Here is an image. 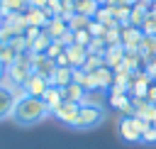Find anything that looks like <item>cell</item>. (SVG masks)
Listing matches in <instances>:
<instances>
[{
    "label": "cell",
    "instance_id": "1f68e13d",
    "mask_svg": "<svg viewBox=\"0 0 156 149\" xmlns=\"http://www.w3.org/2000/svg\"><path fill=\"white\" fill-rule=\"evenodd\" d=\"M90 32L88 29H78V32H73V44H80V46H88L90 44Z\"/></svg>",
    "mask_w": 156,
    "mask_h": 149
},
{
    "label": "cell",
    "instance_id": "d6986e66",
    "mask_svg": "<svg viewBox=\"0 0 156 149\" xmlns=\"http://www.w3.org/2000/svg\"><path fill=\"white\" fill-rule=\"evenodd\" d=\"M93 20H98V22H100V24H105L107 29H110V27H119V24H117V20H115V7H110V5H100Z\"/></svg>",
    "mask_w": 156,
    "mask_h": 149
},
{
    "label": "cell",
    "instance_id": "74e56055",
    "mask_svg": "<svg viewBox=\"0 0 156 149\" xmlns=\"http://www.w3.org/2000/svg\"><path fill=\"white\" fill-rule=\"evenodd\" d=\"M141 142H149V144H154V142H156V125H151V127L141 134Z\"/></svg>",
    "mask_w": 156,
    "mask_h": 149
},
{
    "label": "cell",
    "instance_id": "7402d4cb",
    "mask_svg": "<svg viewBox=\"0 0 156 149\" xmlns=\"http://www.w3.org/2000/svg\"><path fill=\"white\" fill-rule=\"evenodd\" d=\"M139 51H141V56H144V64H149L151 59H156V37L144 34V39H141V44H139Z\"/></svg>",
    "mask_w": 156,
    "mask_h": 149
},
{
    "label": "cell",
    "instance_id": "6da1fadb",
    "mask_svg": "<svg viewBox=\"0 0 156 149\" xmlns=\"http://www.w3.org/2000/svg\"><path fill=\"white\" fill-rule=\"evenodd\" d=\"M46 115H51V112L46 110L44 100H41V98L24 95V93H22V95H17V100H15V107H12V112H10V117H12L17 125H24V127L41 122Z\"/></svg>",
    "mask_w": 156,
    "mask_h": 149
},
{
    "label": "cell",
    "instance_id": "9a60e30c",
    "mask_svg": "<svg viewBox=\"0 0 156 149\" xmlns=\"http://www.w3.org/2000/svg\"><path fill=\"white\" fill-rule=\"evenodd\" d=\"M102 59H105V66H110L112 71L124 61V46L122 44H112V46H107L105 49V54H102Z\"/></svg>",
    "mask_w": 156,
    "mask_h": 149
},
{
    "label": "cell",
    "instance_id": "cb8c5ba5",
    "mask_svg": "<svg viewBox=\"0 0 156 149\" xmlns=\"http://www.w3.org/2000/svg\"><path fill=\"white\" fill-rule=\"evenodd\" d=\"M17 56H20V54L12 49V44H10V42H0V64H2L5 68H7Z\"/></svg>",
    "mask_w": 156,
    "mask_h": 149
},
{
    "label": "cell",
    "instance_id": "30bf717a",
    "mask_svg": "<svg viewBox=\"0 0 156 149\" xmlns=\"http://www.w3.org/2000/svg\"><path fill=\"white\" fill-rule=\"evenodd\" d=\"M107 103L110 107L119 110L122 115H134V105H132V95L129 93H107Z\"/></svg>",
    "mask_w": 156,
    "mask_h": 149
},
{
    "label": "cell",
    "instance_id": "b9f144b4",
    "mask_svg": "<svg viewBox=\"0 0 156 149\" xmlns=\"http://www.w3.org/2000/svg\"><path fill=\"white\" fill-rule=\"evenodd\" d=\"M46 2L49 0H27V5H32V7H46Z\"/></svg>",
    "mask_w": 156,
    "mask_h": 149
},
{
    "label": "cell",
    "instance_id": "d4e9b609",
    "mask_svg": "<svg viewBox=\"0 0 156 149\" xmlns=\"http://www.w3.org/2000/svg\"><path fill=\"white\" fill-rule=\"evenodd\" d=\"M146 15H149V10H146V7H141V5H132V12H129V24L141 29V24H144Z\"/></svg>",
    "mask_w": 156,
    "mask_h": 149
},
{
    "label": "cell",
    "instance_id": "d590c367",
    "mask_svg": "<svg viewBox=\"0 0 156 149\" xmlns=\"http://www.w3.org/2000/svg\"><path fill=\"white\" fill-rule=\"evenodd\" d=\"M46 12L51 17H61V0H49L46 2Z\"/></svg>",
    "mask_w": 156,
    "mask_h": 149
},
{
    "label": "cell",
    "instance_id": "f6af8a7d",
    "mask_svg": "<svg viewBox=\"0 0 156 149\" xmlns=\"http://www.w3.org/2000/svg\"><path fill=\"white\" fill-rule=\"evenodd\" d=\"M117 5H127V7H132V5H136V0H117Z\"/></svg>",
    "mask_w": 156,
    "mask_h": 149
},
{
    "label": "cell",
    "instance_id": "ee69618b",
    "mask_svg": "<svg viewBox=\"0 0 156 149\" xmlns=\"http://www.w3.org/2000/svg\"><path fill=\"white\" fill-rule=\"evenodd\" d=\"M136 5H141V7H146V10H149V7L154 5V0H136Z\"/></svg>",
    "mask_w": 156,
    "mask_h": 149
},
{
    "label": "cell",
    "instance_id": "3957f363",
    "mask_svg": "<svg viewBox=\"0 0 156 149\" xmlns=\"http://www.w3.org/2000/svg\"><path fill=\"white\" fill-rule=\"evenodd\" d=\"M27 29L24 12H12L5 20H0V42H12L15 37H22Z\"/></svg>",
    "mask_w": 156,
    "mask_h": 149
},
{
    "label": "cell",
    "instance_id": "d6a6232c",
    "mask_svg": "<svg viewBox=\"0 0 156 149\" xmlns=\"http://www.w3.org/2000/svg\"><path fill=\"white\" fill-rule=\"evenodd\" d=\"M10 44H12V49H15L17 54H27V51H29V42L24 39V34H22V37H15Z\"/></svg>",
    "mask_w": 156,
    "mask_h": 149
},
{
    "label": "cell",
    "instance_id": "5bb4252c",
    "mask_svg": "<svg viewBox=\"0 0 156 149\" xmlns=\"http://www.w3.org/2000/svg\"><path fill=\"white\" fill-rule=\"evenodd\" d=\"M66 56H68L71 68H80L85 64V59H88V49L80 46V44H68L66 46Z\"/></svg>",
    "mask_w": 156,
    "mask_h": 149
},
{
    "label": "cell",
    "instance_id": "8fae6325",
    "mask_svg": "<svg viewBox=\"0 0 156 149\" xmlns=\"http://www.w3.org/2000/svg\"><path fill=\"white\" fill-rule=\"evenodd\" d=\"M44 32L49 34L51 42H61V37H63L66 32H71V29H68V20H63V17H51V20L46 22Z\"/></svg>",
    "mask_w": 156,
    "mask_h": 149
},
{
    "label": "cell",
    "instance_id": "836d02e7",
    "mask_svg": "<svg viewBox=\"0 0 156 149\" xmlns=\"http://www.w3.org/2000/svg\"><path fill=\"white\" fill-rule=\"evenodd\" d=\"M88 32H90V37H105L107 27H105V24H100L98 20H90V24H88Z\"/></svg>",
    "mask_w": 156,
    "mask_h": 149
},
{
    "label": "cell",
    "instance_id": "9c48e42d",
    "mask_svg": "<svg viewBox=\"0 0 156 149\" xmlns=\"http://www.w3.org/2000/svg\"><path fill=\"white\" fill-rule=\"evenodd\" d=\"M24 20H27V27H39V29H44L46 22L51 20V15L46 12V7H32V5H27Z\"/></svg>",
    "mask_w": 156,
    "mask_h": 149
},
{
    "label": "cell",
    "instance_id": "83f0119b",
    "mask_svg": "<svg viewBox=\"0 0 156 149\" xmlns=\"http://www.w3.org/2000/svg\"><path fill=\"white\" fill-rule=\"evenodd\" d=\"M88 24H90V17H85V15H73L71 20H68V29L71 32H78V29H88Z\"/></svg>",
    "mask_w": 156,
    "mask_h": 149
},
{
    "label": "cell",
    "instance_id": "60d3db41",
    "mask_svg": "<svg viewBox=\"0 0 156 149\" xmlns=\"http://www.w3.org/2000/svg\"><path fill=\"white\" fill-rule=\"evenodd\" d=\"M144 68H146V71H149V76H151V78L156 81V59H151V61H149V64H146Z\"/></svg>",
    "mask_w": 156,
    "mask_h": 149
},
{
    "label": "cell",
    "instance_id": "e575fe53",
    "mask_svg": "<svg viewBox=\"0 0 156 149\" xmlns=\"http://www.w3.org/2000/svg\"><path fill=\"white\" fill-rule=\"evenodd\" d=\"M63 49H66V46H63L61 42H51V44H49V49H46V56H49V59H56Z\"/></svg>",
    "mask_w": 156,
    "mask_h": 149
},
{
    "label": "cell",
    "instance_id": "8d00e7d4",
    "mask_svg": "<svg viewBox=\"0 0 156 149\" xmlns=\"http://www.w3.org/2000/svg\"><path fill=\"white\" fill-rule=\"evenodd\" d=\"M39 34H41V29H39V27H27V29H24V39H27L29 44H32Z\"/></svg>",
    "mask_w": 156,
    "mask_h": 149
},
{
    "label": "cell",
    "instance_id": "4dcf8cb0",
    "mask_svg": "<svg viewBox=\"0 0 156 149\" xmlns=\"http://www.w3.org/2000/svg\"><path fill=\"white\" fill-rule=\"evenodd\" d=\"M85 49H88V54H105L107 44H105V39H102V37H93V39H90V44H88Z\"/></svg>",
    "mask_w": 156,
    "mask_h": 149
},
{
    "label": "cell",
    "instance_id": "bcb514c9",
    "mask_svg": "<svg viewBox=\"0 0 156 149\" xmlns=\"http://www.w3.org/2000/svg\"><path fill=\"white\" fill-rule=\"evenodd\" d=\"M107 2H110V0H98V5H107Z\"/></svg>",
    "mask_w": 156,
    "mask_h": 149
},
{
    "label": "cell",
    "instance_id": "7a4b0ae2",
    "mask_svg": "<svg viewBox=\"0 0 156 149\" xmlns=\"http://www.w3.org/2000/svg\"><path fill=\"white\" fill-rule=\"evenodd\" d=\"M102 120H105V107H102L100 103L85 100V103L80 105V112H78V120H76L73 127H78V129H90V127H98Z\"/></svg>",
    "mask_w": 156,
    "mask_h": 149
},
{
    "label": "cell",
    "instance_id": "ab89813d",
    "mask_svg": "<svg viewBox=\"0 0 156 149\" xmlns=\"http://www.w3.org/2000/svg\"><path fill=\"white\" fill-rule=\"evenodd\" d=\"M146 100H149V103H156V81L149 85V90H146Z\"/></svg>",
    "mask_w": 156,
    "mask_h": 149
},
{
    "label": "cell",
    "instance_id": "ffe728a7",
    "mask_svg": "<svg viewBox=\"0 0 156 149\" xmlns=\"http://www.w3.org/2000/svg\"><path fill=\"white\" fill-rule=\"evenodd\" d=\"M41 100H44V105H46V110L49 112H54L61 103H63V95H61V88H56V85H49V90L41 95Z\"/></svg>",
    "mask_w": 156,
    "mask_h": 149
},
{
    "label": "cell",
    "instance_id": "e0dca14e",
    "mask_svg": "<svg viewBox=\"0 0 156 149\" xmlns=\"http://www.w3.org/2000/svg\"><path fill=\"white\" fill-rule=\"evenodd\" d=\"M95 81H98V90H110L115 83V71L110 66H100L98 71H93Z\"/></svg>",
    "mask_w": 156,
    "mask_h": 149
},
{
    "label": "cell",
    "instance_id": "f546056e",
    "mask_svg": "<svg viewBox=\"0 0 156 149\" xmlns=\"http://www.w3.org/2000/svg\"><path fill=\"white\" fill-rule=\"evenodd\" d=\"M141 32L149 34V37H156V12L149 10V15H146V20H144V24H141Z\"/></svg>",
    "mask_w": 156,
    "mask_h": 149
},
{
    "label": "cell",
    "instance_id": "44dd1931",
    "mask_svg": "<svg viewBox=\"0 0 156 149\" xmlns=\"http://www.w3.org/2000/svg\"><path fill=\"white\" fill-rule=\"evenodd\" d=\"M27 2L24 0H0V20H5L12 12H24Z\"/></svg>",
    "mask_w": 156,
    "mask_h": 149
},
{
    "label": "cell",
    "instance_id": "603a6c76",
    "mask_svg": "<svg viewBox=\"0 0 156 149\" xmlns=\"http://www.w3.org/2000/svg\"><path fill=\"white\" fill-rule=\"evenodd\" d=\"M98 0H76V12L78 15H85V17H95V12H98Z\"/></svg>",
    "mask_w": 156,
    "mask_h": 149
},
{
    "label": "cell",
    "instance_id": "7c38bea8",
    "mask_svg": "<svg viewBox=\"0 0 156 149\" xmlns=\"http://www.w3.org/2000/svg\"><path fill=\"white\" fill-rule=\"evenodd\" d=\"M122 46L124 49H139V44H141V39H144V32L139 29V27H132V24H127V27H122Z\"/></svg>",
    "mask_w": 156,
    "mask_h": 149
},
{
    "label": "cell",
    "instance_id": "8992f818",
    "mask_svg": "<svg viewBox=\"0 0 156 149\" xmlns=\"http://www.w3.org/2000/svg\"><path fill=\"white\" fill-rule=\"evenodd\" d=\"M49 78H44L41 73H37V71H32L29 73V78L24 81V85H22V93L24 95H32V98H41L46 90H49Z\"/></svg>",
    "mask_w": 156,
    "mask_h": 149
},
{
    "label": "cell",
    "instance_id": "4316f807",
    "mask_svg": "<svg viewBox=\"0 0 156 149\" xmlns=\"http://www.w3.org/2000/svg\"><path fill=\"white\" fill-rule=\"evenodd\" d=\"M100 66H105V59H102V54H88V59H85V64L80 66L85 73H93V71H98Z\"/></svg>",
    "mask_w": 156,
    "mask_h": 149
},
{
    "label": "cell",
    "instance_id": "4fadbf2b",
    "mask_svg": "<svg viewBox=\"0 0 156 149\" xmlns=\"http://www.w3.org/2000/svg\"><path fill=\"white\" fill-rule=\"evenodd\" d=\"M15 100H17L15 90H12L10 85H0V120L10 117V112H12V107H15Z\"/></svg>",
    "mask_w": 156,
    "mask_h": 149
},
{
    "label": "cell",
    "instance_id": "484cf974",
    "mask_svg": "<svg viewBox=\"0 0 156 149\" xmlns=\"http://www.w3.org/2000/svg\"><path fill=\"white\" fill-rule=\"evenodd\" d=\"M49 44H51V39H49V34L41 29V34L29 44V51L32 54H46V49H49Z\"/></svg>",
    "mask_w": 156,
    "mask_h": 149
},
{
    "label": "cell",
    "instance_id": "ba28073f",
    "mask_svg": "<svg viewBox=\"0 0 156 149\" xmlns=\"http://www.w3.org/2000/svg\"><path fill=\"white\" fill-rule=\"evenodd\" d=\"M29 61H32V71H37V73H41L44 78L51 81V76H54V71H56L54 59H49L46 54H32V51H29Z\"/></svg>",
    "mask_w": 156,
    "mask_h": 149
},
{
    "label": "cell",
    "instance_id": "5b68a950",
    "mask_svg": "<svg viewBox=\"0 0 156 149\" xmlns=\"http://www.w3.org/2000/svg\"><path fill=\"white\" fill-rule=\"evenodd\" d=\"M117 129H119V137L124 139V142H141V129H139V117H134V115H122V120H119V125H117Z\"/></svg>",
    "mask_w": 156,
    "mask_h": 149
},
{
    "label": "cell",
    "instance_id": "f1b7e54d",
    "mask_svg": "<svg viewBox=\"0 0 156 149\" xmlns=\"http://www.w3.org/2000/svg\"><path fill=\"white\" fill-rule=\"evenodd\" d=\"M129 12H132V7H127V5H117L115 7V20H117L119 27H127L129 24Z\"/></svg>",
    "mask_w": 156,
    "mask_h": 149
},
{
    "label": "cell",
    "instance_id": "277c9868",
    "mask_svg": "<svg viewBox=\"0 0 156 149\" xmlns=\"http://www.w3.org/2000/svg\"><path fill=\"white\" fill-rule=\"evenodd\" d=\"M32 73V61H29V51L27 54H20L10 66H7V81L15 85V88H22L24 81L29 78Z\"/></svg>",
    "mask_w": 156,
    "mask_h": 149
},
{
    "label": "cell",
    "instance_id": "7dc6e473",
    "mask_svg": "<svg viewBox=\"0 0 156 149\" xmlns=\"http://www.w3.org/2000/svg\"><path fill=\"white\" fill-rule=\"evenodd\" d=\"M24 2H27V0H24Z\"/></svg>",
    "mask_w": 156,
    "mask_h": 149
},
{
    "label": "cell",
    "instance_id": "f35d334b",
    "mask_svg": "<svg viewBox=\"0 0 156 149\" xmlns=\"http://www.w3.org/2000/svg\"><path fill=\"white\" fill-rule=\"evenodd\" d=\"M54 64H56L58 68H61V66H71V64H68V56H66V49H63V51H61V54L54 59Z\"/></svg>",
    "mask_w": 156,
    "mask_h": 149
},
{
    "label": "cell",
    "instance_id": "2e32d148",
    "mask_svg": "<svg viewBox=\"0 0 156 149\" xmlns=\"http://www.w3.org/2000/svg\"><path fill=\"white\" fill-rule=\"evenodd\" d=\"M61 95H63V100H71V103H78V105H83L88 100L85 88L78 85V83H68L66 88H61Z\"/></svg>",
    "mask_w": 156,
    "mask_h": 149
},
{
    "label": "cell",
    "instance_id": "7bdbcfd3",
    "mask_svg": "<svg viewBox=\"0 0 156 149\" xmlns=\"http://www.w3.org/2000/svg\"><path fill=\"white\" fill-rule=\"evenodd\" d=\"M5 81H7V68L0 64V85H5Z\"/></svg>",
    "mask_w": 156,
    "mask_h": 149
},
{
    "label": "cell",
    "instance_id": "52a82bcc",
    "mask_svg": "<svg viewBox=\"0 0 156 149\" xmlns=\"http://www.w3.org/2000/svg\"><path fill=\"white\" fill-rule=\"evenodd\" d=\"M78 112H80V105L78 103H71V100H63L51 115L58 120V122H63V125H68V127H73L76 125V120H78Z\"/></svg>",
    "mask_w": 156,
    "mask_h": 149
},
{
    "label": "cell",
    "instance_id": "ac0fdd59",
    "mask_svg": "<svg viewBox=\"0 0 156 149\" xmlns=\"http://www.w3.org/2000/svg\"><path fill=\"white\" fill-rule=\"evenodd\" d=\"M51 85H56V88H66L68 83H73V68L71 66H56V71H54V76H51V81H49Z\"/></svg>",
    "mask_w": 156,
    "mask_h": 149
}]
</instances>
